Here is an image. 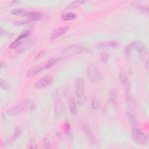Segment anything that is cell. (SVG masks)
<instances>
[{
    "label": "cell",
    "mask_w": 149,
    "mask_h": 149,
    "mask_svg": "<svg viewBox=\"0 0 149 149\" xmlns=\"http://www.w3.org/2000/svg\"><path fill=\"white\" fill-rule=\"evenodd\" d=\"M75 93L77 104L83 107L86 102V97L84 93L85 82L81 77H78L75 81Z\"/></svg>",
    "instance_id": "6da1fadb"
},
{
    "label": "cell",
    "mask_w": 149,
    "mask_h": 149,
    "mask_svg": "<svg viewBox=\"0 0 149 149\" xmlns=\"http://www.w3.org/2000/svg\"><path fill=\"white\" fill-rule=\"evenodd\" d=\"M87 77L90 80L95 84H98L102 80V76L99 69L95 65H89L86 70Z\"/></svg>",
    "instance_id": "7a4b0ae2"
},
{
    "label": "cell",
    "mask_w": 149,
    "mask_h": 149,
    "mask_svg": "<svg viewBox=\"0 0 149 149\" xmlns=\"http://www.w3.org/2000/svg\"><path fill=\"white\" fill-rule=\"evenodd\" d=\"M132 136L134 141L139 144L144 146L148 143V136L142 132L140 128L133 127L132 130Z\"/></svg>",
    "instance_id": "3957f363"
},
{
    "label": "cell",
    "mask_w": 149,
    "mask_h": 149,
    "mask_svg": "<svg viewBox=\"0 0 149 149\" xmlns=\"http://www.w3.org/2000/svg\"><path fill=\"white\" fill-rule=\"evenodd\" d=\"M88 51V49L85 47H83L80 45L73 44L67 47L62 50V53L64 55H75L77 54H80L82 53H84Z\"/></svg>",
    "instance_id": "277c9868"
},
{
    "label": "cell",
    "mask_w": 149,
    "mask_h": 149,
    "mask_svg": "<svg viewBox=\"0 0 149 149\" xmlns=\"http://www.w3.org/2000/svg\"><path fill=\"white\" fill-rule=\"evenodd\" d=\"M54 81V76L51 74H47L40 79L36 83L35 87L38 89L44 88L51 85Z\"/></svg>",
    "instance_id": "5b68a950"
},
{
    "label": "cell",
    "mask_w": 149,
    "mask_h": 149,
    "mask_svg": "<svg viewBox=\"0 0 149 149\" xmlns=\"http://www.w3.org/2000/svg\"><path fill=\"white\" fill-rule=\"evenodd\" d=\"M81 126L83 128V131L84 132L85 134H86L87 137L88 139L90 140V141L93 143V144H95L96 143V139L95 137L94 134V133L88 122V121L83 119L81 121Z\"/></svg>",
    "instance_id": "8992f818"
},
{
    "label": "cell",
    "mask_w": 149,
    "mask_h": 149,
    "mask_svg": "<svg viewBox=\"0 0 149 149\" xmlns=\"http://www.w3.org/2000/svg\"><path fill=\"white\" fill-rule=\"evenodd\" d=\"M35 40L34 38L29 37L25 40H24L20 45L16 48V51L17 53H22L27 49L29 47H30L33 43L34 42Z\"/></svg>",
    "instance_id": "52a82bcc"
},
{
    "label": "cell",
    "mask_w": 149,
    "mask_h": 149,
    "mask_svg": "<svg viewBox=\"0 0 149 149\" xmlns=\"http://www.w3.org/2000/svg\"><path fill=\"white\" fill-rule=\"evenodd\" d=\"M119 45V42L115 40L98 41L95 44L97 48H116Z\"/></svg>",
    "instance_id": "ba28073f"
},
{
    "label": "cell",
    "mask_w": 149,
    "mask_h": 149,
    "mask_svg": "<svg viewBox=\"0 0 149 149\" xmlns=\"http://www.w3.org/2000/svg\"><path fill=\"white\" fill-rule=\"evenodd\" d=\"M130 45L132 48H134L139 53V56L141 59L144 58V55L146 54V47L143 43L140 41H136L131 43Z\"/></svg>",
    "instance_id": "9c48e42d"
},
{
    "label": "cell",
    "mask_w": 149,
    "mask_h": 149,
    "mask_svg": "<svg viewBox=\"0 0 149 149\" xmlns=\"http://www.w3.org/2000/svg\"><path fill=\"white\" fill-rule=\"evenodd\" d=\"M69 27L68 26H62L58 27L51 33L50 35V38L51 40H53L57 39L62 36H63V34H65L66 33H67Z\"/></svg>",
    "instance_id": "30bf717a"
},
{
    "label": "cell",
    "mask_w": 149,
    "mask_h": 149,
    "mask_svg": "<svg viewBox=\"0 0 149 149\" xmlns=\"http://www.w3.org/2000/svg\"><path fill=\"white\" fill-rule=\"evenodd\" d=\"M119 78L127 94H129L130 90V84L127 76L123 72H120L119 74Z\"/></svg>",
    "instance_id": "8fae6325"
},
{
    "label": "cell",
    "mask_w": 149,
    "mask_h": 149,
    "mask_svg": "<svg viewBox=\"0 0 149 149\" xmlns=\"http://www.w3.org/2000/svg\"><path fill=\"white\" fill-rule=\"evenodd\" d=\"M43 70H44L43 66H36V67L31 68L27 72L26 77L28 78L36 76V74H37L38 73H39L40 72H41V71H42Z\"/></svg>",
    "instance_id": "7c38bea8"
},
{
    "label": "cell",
    "mask_w": 149,
    "mask_h": 149,
    "mask_svg": "<svg viewBox=\"0 0 149 149\" xmlns=\"http://www.w3.org/2000/svg\"><path fill=\"white\" fill-rule=\"evenodd\" d=\"M30 11L27 10V9L17 8H14L10 11V13L13 15L15 16H27L29 14Z\"/></svg>",
    "instance_id": "4fadbf2b"
},
{
    "label": "cell",
    "mask_w": 149,
    "mask_h": 149,
    "mask_svg": "<svg viewBox=\"0 0 149 149\" xmlns=\"http://www.w3.org/2000/svg\"><path fill=\"white\" fill-rule=\"evenodd\" d=\"M127 120L129 122V123L132 125L133 127H136V128H140V125L137 119L135 118V116L130 112H128L127 113Z\"/></svg>",
    "instance_id": "5bb4252c"
},
{
    "label": "cell",
    "mask_w": 149,
    "mask_h": 149,
    "mask_svg": "<svg viewBox=\"0 0 149 149\" xmlns=\"http://www.w3.org/2000/svg\"><path fill=\"white\" fill-rule=\"evenodd\" d=\"M27 17L30 21H37L42 18V14L38 12H29Z\"/></svg>",
    "instance_id": "9a60e30c"
},
{
    "label": "cell",
    "mask_w": 149,
    "mask_h": 149,
    "mask_svg": "<svg viewBox=\"0 0 149 149\" xmlns=\"http://www.w3.org/2000/svg\"><path fill=\"white\" fill-rule=\"evenodd\" d=\"M23 108H24L23 105H16L15 107H12L8 111H7L6 113L8 115H10V116L17 115L21 112V111H22Z\"/></svg>",
    "instance_id": "2e32d148"
},
{
    "label": "cell",
    "mask_w": 149,
    "mask_h": 149,
    "mask_svg": "<svg viewBox=\"0 0 149 149\" xmlns=\"http://www.w3.org/2000/svg\"><path fill=\"white\" fill-rule=\"evenodd\" d=\"M62 59H63V58H56L50 59L43 65V67H44V69H49L51 67L53 66L54 65L56 64L59 61H61Z\"/></svg>",
    "instance_id": "e0dca14e"
},
{
    "label": "cell",
    "mask_w": 149,
    "mask_h": 149,
    "mask_svg": "<svg viewBox=\"0 0 149 149\" xmlns=\"http://www.w3.org/2000/svg\"><path fill=\"white\" fill-rule=\"evenodd\" d=\"M68 105L70 111V112L72 115H75L76 113V103L73 97H71L69 98L68 100Z\"/></svg>",
    "instance_id": "ac0fdd59"
},
{
    "label": "cell",
    "mask_w": 149,
    "mask_h": 149,
    "mask_svg": "<svg viewBox=\"0 0 149 149\" xmlns=\"http://www.w3.org/2000/svg\"><path fill=\"white\" fill-rule=\"evenodd\" d=\"M84 2H85L84 1H82V0H79V1H73V2H71L70 4H69V5L66 8V10H69V9L76 8L79 6L80 5H82Z\"/></svg>",
    "instance_id": "d6986e66"
},
{
    "label": "cell",
    "mask_w": 149,
    "mask_h": 149,
    "mask_svg": "<svg viewBox=\"0 0 149 149\" xmlns=\"http://www.w3.org/2000/svg\"><path fill=\"white\" fill-rule=\"evenodd\" d=\"M110 99L113 104L115 105L116 104L117 99H118V94H117V91L114 88L112 89L110 92Z\"/></svg>",
    "instance_id": "ffe728a7"
},
{
    "label": "cell",
    "mask_w": 149,
    "mask_h": 149,
    "mask_svg": "<svg viewBox=\"0 0 149 149\" xmlns=\"http://www.w3.org/2000/svg\"><path fill=\"white\" fill-rule=\"evenodd\" d=\"M76 17V15L74 13H73V12H68V13L63 14L62 15V19L63 20H66V21L73 20Z\"/></svg>",
    "instance_id": "44dd1931"
},
{
    "label": "cell",
    "mask_w": 149,
    "mask_h": 149,
    "mask_svg": "<svg viewBox=\"0 0 149 149\" xmlns=\"http://www.w3.org/2000/svg\"><path fill=\"white\" fill-rule=\"evenodd\" d=\"M109 58V54L107 52H102L101 54V60L102 63H106L108 62Z\"/></svg>",
    "instance_id": "7402d4cb"
},
{
    "label": "cell",
    "mask_w": 149,
    "mask_h": 149,
    "mask_svg": "<svg viewBox=\"0 0 149 149\" xmlns=\"http://www.w3.org/2000/svg\"><path fill=\"white\" fill-rule=\"evenodd\" d=\"M0 86H1V88L2 90H9L10 86H9V83L6 81L3 80V79H1Z\"/></svg>",
    "instance_id": "603a6c76"
},
{
    "label": "cell",
    "mask_w": 149,
    "mask_h": 149,
    "mask_svg": "<svg viewBox=\"0 0 149 149\" xmlns=\"http://www.w3.org/2000/svg\"><path fill=\"white\" fill-rule=\"evenodd\" d=\"M21 134V130L20 129V128H16L15 129V133L13 134V136L12 137V138L10 140V141H13L14 140H16L18 137H20Z\"/></svg>",
    "instance_id": "cb8c5ba5"
},
{
    "label": "cell",
    "mask_w": 149,
    "mask_h": 149,
    "mask_svg": "<svg viewBox=\"0 0 149 149\" xmlns=\"http://www.w3.org/2000/svg\"><path fill=\"white\" fill-rule=\"evenodd\" d=\"M31 22L29 21V20H19V21H16V22H15L13 23V24L14 25H16V26H23V25H25V24H29Z\"/></svg>",
    "instance_id": "d4e9b609"
},
{
    "label": "cell",
    "mask_w": 149,
    "mask_h": 149,
    "mask_svg": "<svg viewBox=\"0 0 149 149\" xmlns=\"http://www.w3.org/2000/svg\"><path fill=\"white\" fill-rule=\"evenodd\" d=\"M91 107H92L93 109H94L95 110L98 109V107H99V103H98V101L97 98H94L93 99L92 102H91Z\"/></svg>",
    "instance_id": "484cf974"
},
{
    "label": "cell",
    "mask_w": 149,
    "mask_h": 149,
    "mask_svg": "<svg viewBox=\"0 0 149 149\" xmlns=\"http://www.w3.org/2000/svg\"><path fill=\"white\" fill-rule=\"evenodd\" d=\"M65 130H66V133L70 136L72 134V131H71V126H70V123L68 121L66 122V124H65Z\"/></svg>",
    "instance_id": "4316f807"
},
{
    "label": "cell",
    "mask_w": 149,
    "mask_h": 149,
    "mask_svg": "<svg viewBox=\"0 0 149 149\" xmlns=\"http://www.w3.org/2000/svg\"><path fill=\"white\" fill-rule=\"evenodd\" d=\"M44 147L45 148H50L51 145H50V141H49V139L48 137H45L44 139Z\"/></svg>",
    "instance_id": "83f0119b"
},
{
    "label": "cell",
    "mask_w": 149,
    "mask_h": 149,
    "mask_svg": "<svg viewBox=\"0 0 149 149\" xmlns=\"http://www.w3.org/2000/svg\"><path fill=\"white\" fill-rule=\"evenodd\" d=\"M132 49V46L130 45L126 46L125 48V54L127 55H129L130 54V52H131V50Z\"/></svg>",
    "instance_id": "f1b7e54d"
},
{
    "label": "cell",
    "mask_w": 149,
    "mask_h": 149,
    "mask_svg": "<svg viewBox=\"0 0 149 149\" xmlns=\"http://www.w3.org/2000/svg\"><path fill=\"white\" fill-rule=\"evenodd\" d=\"M138 9L143 13H148V8L144 6H138Z\"/></svg>",
    "instance_id": "f546056e"
},
{
    "label": "cell",
    "mask_w": 149,
    "mask_h": 149,
    "mask_svg": "<svg viewBox=\"0 0 149 149\" xmlns=\"http://www.w3.org/2000/svg\"><path fill=\"white\" fill-rule=\"evenodd\" d=\"M7 34V32L5 30V29H3L2 27H1L0 29V36L1 37H3V36L6 35Z\"/></svg>",
    "instance_id": "4dcf8cb0"
},
{
    "label": "cell",
    "mask_w": 149,
    "mask_h": 149,
    "mask_svg": "<svg viewBox=\"0 0 149 149\" xmlns=\"http://www.w3.org/2000/svg\"><path fill=\"white\" fill-rule=\"evenodd\" d=\"M145 66H146V70H148V61H147L146 62V65H145Z\"/></svg>",
    "instance_id": "1f68e13d"
}]
</instances>
